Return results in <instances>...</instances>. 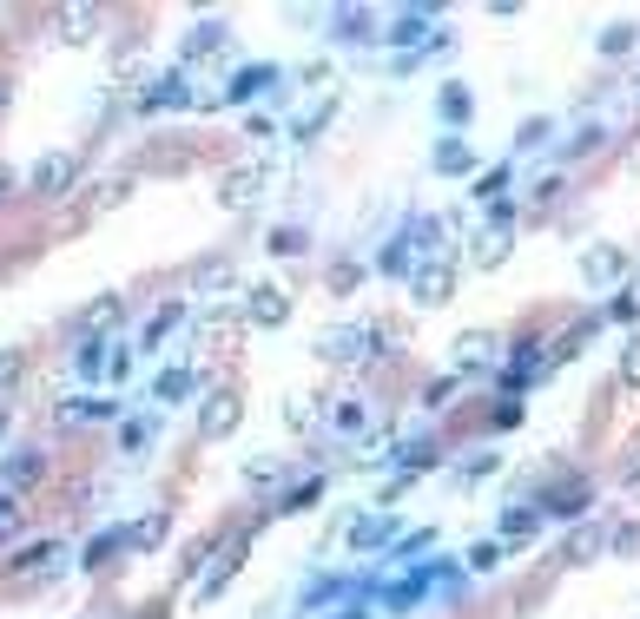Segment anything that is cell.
Returning a JSON list of instances; mask_svg holds the SVG:
<instances>
[{"instance_id": "6da1fadb", "label": "cell", "mask_w": 640, "mask_h": 619, "mask_svg": "<svg viewBox=\"0 0 640 619\" xmlns=\"http://www.w3.org/2000/svg\"><path fill=\"white\" fill-rule=\"evenodd\" d=\"M310 357L324 363V370H363L376 357V343H370V323H337L310 343Z\"/></svg>"}, {"instance_id": "7a4b0ae2", "label": "cell", "mask_w": 640, "mask_h": 619, "mask_svg": "<svg viewBox=\"0 0 640 619\" xmlns=\"http://www.w3.org/2000/svg\"><path fill=\"white\" fill-rule=\"evenodd\" d=\"M265 185H271V171H265L258 158H238V165L218 171V205H225V211H245V205H258Z\"/></svg>"}, {"instance_id": "3957f363", "label": "cell", "mask_w": 640, "mask_h": 619, "mask_svg": "<svg viewBox=\"0 0 640 619\" xmlns=\"http://www.w3.org/2000/svg\"><path fill=\"white\" fill-rule=\"evenodd\" d=\"M73 179H79V152H40L34 171H27V192L34 198H66Z\"/></svg>"}, {"instance_id": "277c9868", "label": "cell", "mask_w": 640, "mask_h": 619, "mask_svg": "<svg viewBox=\"0 0 640 619\" xmlns=\"http://www.w3.org/2000/svg\"><path fill=\"white\" fill-rule=\"evenodd\" d=\"M199 93H192V79L172 66V73H152L145 86H139V113H185Z\"/></svg>"}, {"instance_id": "5b68a950", "label": "cell", "mask_w": 640, "mask_h": 619, "mask_svg": "<svg viewBox=\"0 0 640 619\" xmlns=\"http://www.w3.org/2000/svg\"><path fill=\"white\" fill-rule=\"evenodd\" d=\"M238 317H245V330H278V323H291V291L284 284H252Z\"/></svg>"}, {"instance_id": "8992f818", "label": "cell", "mask_w": 640, "mask_h": 619, "mask_svg": "<svg viewBox=\"0 0 640 619\" xmlns=\"http://www.w3.org/2000/svg\"><path fill=\"white\" fill-rule=\"evenodd\" d=\"M410 297H417V310H443L456 297V263L449 257H423L417 278H410Z\"/></svg>"}, {"instance_id": "52a82bcc", "label": "cell", "mask_w": 640, "mask_h": 619, "mask_svg": "<svg viewBox=\"0 0 640 619\" xmlns=\"http://www.w3.org/2000/svg\"><path fill=\"white\" fill-rule=\"evenodd\" d=\"M238 422H245V402H238V389H212V396L199 402V435H205V441L238 435Z\"/></svg>"}, {"instance_id": "ba28073f", "label": "cell", "mask_w": 640, "mask_h": 619, "mask_svg": "<svg viewBox=\"0 0 640 619\" xmlns=\"http://www.w3.org/2000/svg\"><path fill=\"white\" fill-rule=\"evenodd\" d=\"M627 271H633V257H627L620 244H588V250H581V278H588L594 291H614Z\"/></svg>"}, {"instance_id": "9c48e42d", "label": "cell", "mask_w": 640, "mask_h": 619, "mask_svg": "<svg viewBox=\"0 0 640 619\" xmlns=\"http://www.w3.org/2000/svg\"><path fill=\"white\" fill-rule=\"evenodd\" d=\"M396 547V514L389 507H370L350 520V554H389Z\"/></svg>"}, {"instance_id": "30bf717a", "label": "cell", "mask_w": 640, "mask_h": 619, "mask_svg": "<svg viewBox=\"0 0 640 619\" xmlns=\"http://www.w3.org/2000/svg\"><path fill=\"white\" fill-rule=\"evenodd\" d=\"M252 534H258V527H245V534H238V541H231V547H225V554H218V560H212V567L199 573V606H212V599H218V593H225V586L238 580V560H245Z\"/></svg>"}, {"instance_id": "8fae6325", "label": "cell", "mask_w": 640, "mask_h": 619, "mask_svg": "<svg viewBox=\"0 0 640 619\" xmlns=\"http://www.w3.org/2000/svg\"><path fill=\"white\" fill-rule=\"evenodd\" d=\"M53 422L60 428H100V422H119V402L113 396H66V402H53Z\"/></svg>"}, {"instance_id": "7c38bea8", "label": "cell", "mask_w": 640, "mask_h": 619, "mask_svg": "<svg viewBox=\"0 0 640 619\" xmlns=\"http://www.w3.org/2000/svg\"><path fill=\"white\" fill-rule=\"evenodd\" d=\"M535 507L554 514V520H581V514L594 507V488H588V481H554V488L535 494Z\"/></svg>"}, {"instance_id": "4fadbf2b", "label": "cell", "mask_w": 640, "mask_h": 619, "mask_svg": "<svg viewBox=\"0 0 640 619\" xmlns=\"http://www.w3.org/2000/svg\"><path fill=\"white\" fill-rule=\"evenodd\" d=\"M185 291H192V297H212V291L225 297V291H238V263H231L225 250H218V257H199L192 271H185Z\"/></svg>"}, {"instance_id": "5bb4252c", "label": "cell", "mask_w": 640, "mask_h": 619, "mask_svg": "<svg viewBox=\"0 0 640 619\" xmlns=\"http://www.w3.org/2000/svg\"><path fill=\"white\" fill-rule=\"evenodd\" d=\"M324 422H331V435L357 441V435L376 422V402H370V396H331V415H324Z\"/></svg>"}, {"instance_id": "9a60e30c", "label": "cell", "mask_w": 640, "mask_h": 619, "mask_svg": "<svg viewBox=\"0 0 640 619\" xmlns=\"http://www.w3.org/2000/svg\"><path fill=\"white\" fill-rule=\"evenodd\" d=\"M430 171H443V179H469V171H475V145L462 132H443L430 145Z\"/></svg>"}, {"instance_id": "2e32d148", "label": "cell", "mask_w": 640, "mask_h": 619, "mask_svg": "<svg viewBox=\"0 0 640 619\" xmlns=\"http://www.w3.org/2000/svg\"><path fill=\"white\" fill-rule=\"evenodd\" d=\"M271 86H284V66H238L231 86H225V106H245V100L271 93Z\"/></svg>"}, {"instance_id": "e0dca14e", "label": "cell", "mask_w": 640, "mask_h": 619, "mask_svg": "<svg viewBox=\"0 0 640 619\" xmlns=\"http://www.w3.org/2000/svg\"><path fill=\"white\" fill-rule=\"evenodd\" d=\"M113 357H119V343H113V336H79L73 370L87 376V383H100V376H113Z\"/></svg>"}, {"instance_id": "ac0fdd59", "label": "cell", "mask_w": 640, "mask_h": 619, "mask_svg": "<svg viewBox=\"0 0 640 619\" xmlns=\"http://www.w3.org/2000/svg\"><path fill=\"white\" fill-rule=\"evenodd\" d=\"M119 317H126V297L106 291V297H93L87 310L73 317V330H79V336H106V330H119Z\"/></svg>"}, {"instance_id": "d6986e66", "label": "cell", "mask_w": 640, "mask_h": 619, "mask_svg": "<svg viewBox=\"0 0 640 619\" xmlns=\"http://www.w3.org/2000/svg\"><path fill=\"white\" fill-rule=\"evenodd\" d=\"M185 317H192V310H185V297H166V304H158V310L145 317V330H139V349H145V357H152V349H158V343H166V336H172V330H179Z\"/></svg>"}, {"instance_id": "ffe728a7", "label": "cell", "mask_w": 640, "mask_h": 619, "mask_svg": "<svg viewBox=\"0 0 640 619\" xmlns=\"http://www.w3.org/2000/svg\"><path fill=\"white\" fill-rule=\"evenodd\" d=\"M166 534H172V507H145L132 520V554H158V547H166Z\"/></svg>"}, {"instance_id": "44dd1931", "label": "cell", "mask_w": 640, "mask_h": 619, "mask_svg": "<svg viewBox=\"0 0 640 619\" xmlns=\"http://www.w3.org/2000/svg\"><path fill=\"white\" fill-rule=\"evenodd\" d=\"M192 389H199V370H185V363H172V370L152 376V402H158V409H179Z\"/></svg>"}, {"instance_id": "7402d4cb", "label": "cell", "mask_w": 640, "mask_h": 619, "mask_svg": "<svg viewBox=\"0 0 640 619\" xmlns=\"http://www.w3.org/2000/svg\"><path fill=\"white\" fill-rule=\"evenodd\" d=\"M119 554H132V527H106V534L87 541V567H93V573H100V567H119Z\"/></svg>"}, {"instance_id": "603a6c76", "label": "cell", "mask_w": 640, "mask_h": 619, "mask_svg": "<svg viewBox=\"0 0 640 619\" xmlns=\"http://www.w3.org/2000/svg\"><path fill=\"white\" fill-rule=\"evenodd\" d=\"M34 481H47V455H40V449H21L8 468H0V488H8V494H21V488H34Z\"/></svg>"}, {"instance_id": "cb8c5ba5", "label": "cell", "mask_w": 640, "mask_h": 619, "mask_svg": "<svg viewBox=\"0 0 640 619\" xmlns=\"http://www.w3.org/2000/svg\"><path fill=\"white\" fill-rule=\"evenodd\" d=\"M47 560H66V547H60L53 534H47V541H27L21 554H8V560H0V567H8V573H21V580H27V573H40Z\"/></svg>"}, {"instance_id": "d4e9b609", "label": "cell", "mask_w": 640, "mask_h": 619, "mask_svg": "<svg viewBox=\"0 0 640 619\" xmlns=\"http://www.w3.org/2000/svg\"><path fill=\"white\" fill-rule=\"evenodd\" d=\"M443 231H449V224H443L436 211H430V218H410V224H404V244L417 250V263H423V257H443Z\"/></svg>"}, {"instance_id": "484cf974", "label": "cell", "mask_w": 640, "mask_h": 619, "mask_svg": "<svg viewBox=\"0 0 640 619\" xmlns=\"http://www.w3.org/2000/svg\"><path fill=\"white\" fill-rule=\"evenodd\" d=\"M509 250H515V237H509V231H483V237L469 244V263H475V271H502Z\"/></svg>"}, {"instance_id": "4316f807", "label": "cell", "mask_w": 640, "mask_h": 619, "mask_svg": "<svg viewBox=\"0 0 640 619\" xmlns=\"http://www.w3.org/2000/svg\"><path fill=\"white\" fill-rule=\"evenodd\" d=\"M423 40H430V14H423V8L396 14V21L383 27V47H423Z\"/></svg>"}, {"instance_id": "83f0119b", "label": "cell", "mask_w": 640, "mask_h": 619, "mask_svg": "<svg viewBox=\"0 0 640 619\" xmlns=\"http://www.w3.org/2000/svg\"><path fill=\"white\" fill-rule=\"evenodd\" d=\"M436 113H443V126L456 132V126H469V113H475V93H469L462 79H449L443 93H436Z\"/></svg>"}, {"instance_id": "f1b7e54d", "label": "cell", "mask_w": 640, "mask_h": 619, "mask_svg": "<svg viewBox=\"0 0 640 619\" xmlns=\"http://www.w3.org/2000/svg\"><path fill=\"white\" fill-rule=\"evenodd\" d=\"M489 357H496V336H489V330H462V336H456V376L475 370V363H489Z\"/></svg>"}, {"instance_id": "f546056e", "label": "cell", "mask_w": 640, "mask_h": 619, "mask_svg": "<svg viewBox=\"0 0 640 619\" xmlns=\"http://www.w3.org/2000/svg\"><path fill=\"white\" fill-rule=\"evenodd\" d=\"M370 27H376L370 8H331V34H337V40H376Z\"/></svg>"}, {"instance_id": "4dcf8cb0", "label": "cell", "mask_w": 640, "mask_h": 619, "mask_svg": "<svg viewBox=\"0 0 640 619\" xmlns=\"http://www.w3.org/2000/svg\"><path fill=\"white\" fill-rule=\"evenodd\" d=\"M376 271H383V278H404V284H410V278H417V250H410L404 237H389V244H383V257H376Z\"/></svg>"}, {"instance_id": "1f68e13d", "label": "cell", "mask_w": 640, "mask_h": 619, "mask_svg": "<svg viewBox=\"0 0 640 619\" xmlns=\"http://www.w3.org/2000/svg\"><path fill=\"white\" fill-rule=\"evenodd\" d=\"M231 34H225V21H199L192 34H185V60H205V53H218Z\"/></svg>"}, {"instance_id": "d6a6232c", "label": "cell", "mask_w": 640, "mask_h": 619, "mask_svg": "<svg viewBox=\"0 0 640 619\" xmlns=\"http://www.w3.org/2000/svg\"><path fill=\"white\" fill-rule=\"evenodd\" d=\"M601 60H627L633 47H640V27H627V21H614V27H601Z\"/></svg>"}, {"instance_id": "836d02e7", "label": "cell", "mask_w": 640, "mask_h": 619, "mask_svg": "<svg viewBox=\"0 0 640 619\" xmlns=\"http://www.w3.org/2000/svg\"><path fill=\"white\" fill-rule=\"evenodd\" d=\"M331 113H337V93H324L310 113H297V119H291V139H317V132L331 126Z\"/></svg>"}, {"instance_id": "e575fe53", "label": "cell", "mask_w": 640, "mask_h": 619, "mask_svg": "<svg viewBox=\"0 0 640 619\" xmlns=\"http://www.w3.org/2000/svg\"><path fill=\"white\" fill-rule=\"evenodd\" d=\"M317 494H324V475H304V481H297L278 507H271V514H310V507H317Z\"/></svg>"}, {"instance_id": "d590c367", "label": "cell", "mask_w": 640, "mask_h": 619, "mask_svg": "<svg viewBox=\"0 0 640 619\" xmlns=\"http://www.w3.org/2000/svg\"><path fill=\"white\" fill-rule=\"evenodd\" d=\"M238 330H245V317H205V323H199V343H205V349H231Z\"/></svg>"}, {"instance_id": "8d00e7d4", "label": "cell", "mask_w": 640, "mask_h": 619, "mask_svg": "<svg viewBox=\"0 0 640 619\" xmlns=\"http://www.w3.org/2000/svg\"><path fill=\"white\" fill-rule=\"evenodd\" d=\"M357 284H363V263H357V257H337L331 271H324V291H331V297H350Z\"/></svg>"}, {"instance_id": "74e56055", "label": "cell", "mask_w": 640, "mask_h": 619, "mask_svg": "<svg viewBox=\"0 0 640 619\" xmlns=\"http://www.w3.org/2000/svg\"><path fill=\"white\" fill-rule=\"evenodd\" d=\"M370 343H376V357H404V349H410V330L404 323H370Z\"/></svg>"}, {"instance_id": "f35d334b", "label": "cell", "mask_w": 640, "mask_h": 619, "mask_svg": "<svg viewBox=\"0 0 640 619\" xmlns=\"http://www.w3.org/2000/svg\"><path fill=\"white\" fill-rule=\"evenodd\" d=\"M113 79H119V86H145V79H152V73H145V47H119Z\"/></svg>"}, {"instance_id": "ab89813d", "label": "cell", "mask_w": 640, "mask_h": 619, "mask_svg": "<svg viewBox=\"0 0 640 619\" xmlns=\"http://www.w3.org/2000/svg\"><path fill=\"white\" fill-rule=\"evenodd\" d=\"M152 428H158L152 415H139V422H119V455H145V449H152Z\"/></svg>"}, {"instance_id": "60d3db41", "label": "cell", "mask_w": 640, "mask_h": 619, "mask_svg": "<svg viewBox=\"0 0 640 619\" xmlns=\"http://www.w3.org/2000/svg\"><path fill=\"white\" fill-rule=\"evenodd\" d=\"M535 527H541V507H522V501H515V507L502 514V541H528Z\"/></svg>"}, {"instance_id": "b9f144b4", "label": "cell", "mask_w": 640, "mask_h": 619, "mask_svg": "<svg viewBox=\"0 0 640 619\" xmlns=\"http://www.w3.org/2000/svg\"><path fill=\"white\" fill-rule=\"evenodd\" d=\"M265 250H271V257H304V250H310V237H304L297 224H278V231L265 237Z\"/></svg>"}, {"instance_id": "7bdbcfd3", "label": "cell", "mask_w": 640, "mask_h": 619, "mask_svg": "<svg viewBox=\"0 0 640 619\" xmlns=\"http://www.w3.org/2000/svg\"><path fill=\"white\" fill-rule=\"evenodd\" d=\"M462 567H469V573H496V567H502V541H475V547L462 554Z\"/></svg>"}, {"instance_id": "ee69618b", "label": "cell", "mask_w": 640, "mask_h": 619, "mask_svg": "<svg viewBox=\"0 0 640 619\" xmlns=\"http://www.w3.org/2000/svg\"><path fill=\"white\" fill-rule=\"evenodd\" d=\"M601 547H607V541L588 527V534H575V541H568V554H562V560H568V567H588V560H601Z\"/></svg>"}, {"instance_id": "f6af8a7d", "label": "cell", "mask_w": 640, "mask_h": 619, "mask_svg": "<svg viewBox=\"0 0 640 619\" xmlns=\"http://www.w3.org/2000/svg\"><path fill=\"white\" fill-rule=\"evenodd\" d=\"M554 139V119H528L522 132H515V152H535V145H548Z\"/></svg>"}, {"instance_id": "bcb514c9", "label": "cell", "mask_w": 640, "mask_h": 619, "mask_svg": "<svg viewBox=\"0 0 640 619\" xmlns=\"http://www.w3.org/2000/svg\"><path fill=\"white\" fill-rule=\"evenodd\" d=\"M284 422L291 428H317V396H291L284 402Z\"/></svg>"}, {"instance_id": "7dc6e473", "label": "cell", "mask_w": 640, "mask_h": 619, "mask_svg": "<svg viewBox=\"0 0 640 619\" xmlns=\"http://www.w3.org/2000/svg\"><path fill=\"white\" fill-rule=\"evenodd\" d=\"M60 27H66L60 40H73V47H79V40H93V34H87V27H93V14H87V8H66V14H60Z\"/></svg>"}, {"instance_id": "c3c4849f", "label": "cell", "mask_w": 640, "mask_h": 619, "mask_svg": "<svg viewBox=\"0 0 640 619\" xmlns=\"http://www.w3.org/2000/svg\"><path fill=\"white\" fill-rule=\"evenodd\" d=\"M562 192H568L562 179H541V185L528 192V211H554V205H562Z\"/></svg>"}, {"instance_id": "681fc988", "label": "cell", "mask_w": 640, "mask_h": 619, "mask_svg": "<svg viewBox=\"0 0 640 619\" xmlns=\"http://www.w3.org/2000/svg\"><path fill=\"white\" fill-rule=\"evenodd\" d=\"M620 383L627 389H640V330L627 336V349H620Z\"/></svg>"}, {"instance_id": "f907efd6", "label": "cell", "mask_w": 640, "mask_h": 619, "mask_svg": "<svg viewBox=\"0 0 640 619\" xmlns=\"http://www.w3.org/2000/svg\"><path fill=\"white\" fill-rule=\"evenodd\" d=\"M601 317H614V323H640V297H633V291H614V304H607Z\"/></svg>"}, {"instance_id": "816d5d0a", "label": "cell", "mask_w": 640, "mask_h": 619, "mask_svg": "<svg viewBox=\"0 0 640 619\" xmlns=\"http://www.w3.org/2000/svg\"><path fill=\"white\" fill-rule=\"evenodd\" d=\"M496 468H502V455L483 449V455H469V462H462V481H483V475H496Z\"/></svg>"}, {"instance_id": "f5cc1de1", "label": "cell", "mask_w": 640, "mask_h": 619, "mask_svg": "<svg viewBox=\"0 0 640 619\" xmlns=\"http://www.w3.org/2000/svg\"><path fill=\"white\" fill-rule=\"evenodd\" d=\"M462 389V376H443V383H430L423 389V409H449V396Z\"/></svg>"}, {"instance_id": "db71d44e", "label": "cell", "mask_w": 640, "mask_h": 619, "mask_svg": "<svg viewBox=\"0 0 640 619\" xmlns=\"http://www.w3.org/2000/svg\"><path fill=\"white\" fill-rule=\"evenodd\" d=\"M601 139H607V132H601V126H594V119H588V126H581V132H575V139H568V152H594V145H601Z\"/></svg>"}, {"instance_id": "11a10c76", "label": "cell", "mask_w": 640, "mask_h": 619, "mask_svg": "<svg viewBox=\"0 0 640 619\" xmlns=\"http://www.w3.org/2000/svg\"><path fill=\"white\" fill-rule=\"evenodd\" d=\"M21 185H27V179H21V171H14V165H0V205H8V198H14Z\"/></svg>"}, {"instance_id": "9f6ffc18", "label": "cell", "mask_w": 640, "mask_h": 619, "mask_svg": "<svg viewBox=\"0 0 640 619\" xmlns=\"http://www.w3.org/2000/svg\"><path fill=\"white\" fill-rule=\"evenodd\" d=\"M21 363H27L21 349H0V383H14V376H21Z\"/></svg>"}, {"instance_id": "6f0895ef", "label": "cell", "mask_w": 640, "mask_h": 619, "mask_svg": "<svg viewBox=\"0 0 640 619\" xmlns=\"http://www.w3.org/2000/svg\"><path fill=\"white\" fill-rule=\"evenodd\" d=\"M522 422V402H496V428H515Z\"/></svg>"}, {"instance_id": "680465c9", "label": "cell", "mask_w": 640, "mask_h": 619, "mask_svg": "<svg viewBox=\"0 0 640 619\" xmlns=\"http://www.w3.org/2000/svg\"><path fill=\"white\" fill-rule=\"evenodd\" d=\"M324 619H370V606H363V599H344V606H337V612H324Z\"/></svg>"}, {"instance_id": "91938a15", "label": "cell", "mask_w": 640, "mask_h": 619, "mask_svg": "<svg viewBox=\"0 0 640 619\" xmlns=\"http://www.w3.org/2000/svg\"><path fill=\"white\" fill-rule=\"evenodd\" d=\"M0 100H8V79H0Z\"/></svg>"}]
</instances>
